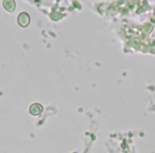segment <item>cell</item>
I'll list each match as a JSON object with an SVG mask.
<instances>
[{
    "mask_svg": "<svg viewBox=\"0 0 155 153\" xmlns=\"http://www.w3.org/2000/svg\"><path fill=\"white\" fill-rule=\"evenodd\" d=\"M30 22V17L27 13H21L19 16H18V24L21 27H26L29 25Z\"/></svg>",
    "mask_w": 155,
    "mask_h": 153,
    "instance_id": "obj_1",
    "label": "cell"
},
{
    "mask_svg": "<svg viewBox=\"0 0 155 153\" xmlns=\"http://www.w3.org/2000/svg\"><path fill=\"white\" fill-rule=\"evenodd\" d=\"M43 111V106L38 103H35V104H32L30 108V112L32 115H39Z\"/></svg>",
    "mask_w": 155,
    "mask_h": 153,
    "instance_id": "obj_2",
    "label": "cell"
},
{
    "mask_svg": "<svg viewBox=\"0 0 155 153\" xmlns=\"http://www.w3.org/2000/svg\"><path fill=\"white\" fill-rule=\"evenodd\" d=\"M3 5H5V9L10 12H13L14 9H15V3H14L13 1H5V2H3Z\"/></svg>",
    "mask_w": 155,
    "mask_h": 153,
    "instance_id": "obj_3",
    "label": "cell"
},
{
    "mask_svg": "<svg viewBox=\"0 0 155 153\" xmlns=\"http://www.w3.org/2000/svg\"><path fill=\"white\" fill-rule=\"evenodd\" d=\"M74 153H75V152H74Z\"/></svg>",
    "mask_w": 155,
    "mask_h": 153,
    "instance_id": "obj_4",
    "label": "cell"
}]
</instances>
